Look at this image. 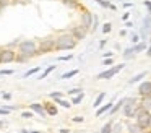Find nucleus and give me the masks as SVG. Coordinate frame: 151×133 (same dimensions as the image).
Wrapping results in <instances>:
<instances>
[{
  "instance_id": "nucleus-14",
  "label": "nucleus",
  "mask_w": 151,
  "mask_h": 133,
  "mask_svg": "<svg viewBox=\"0 0 151 133\" xmlns=\"http://www.w3.org/2000/svg\"><path fill=\"white\" fill-rule=\"evenodd\" d=\"M140 107L143 110H146V112H150V109H151V96H143V101H141Z\"/></svg>"
},
{
  "instance_id": "nucleus-3",
  "label": "nucleus",
  "mask_w": 151,
  "mask_h": 133,
  "mask_svg": "<svg viewBox=\"0 0 151 133\" xmlns=\"http://www.w3.org/2000/svg\"><path fill=\"white\" fill-rule=\"evenodd\" d=\"M138 110H140V104H137V101H135L133 97H130V99L125 101V104H124V114H125V117H128V119L137 117Z\"/></svg>"
},
{
  "instance_id": "nucleus-25",
  "label": "nucleus",
  "mask_w": 151,
  "mask_h": 133,
  "mask_svg": "<svg viewBox=\"0 0 151 133\" xmlns=\"http://www.w3.org/2000/svg\"><path fill=\"white\" fill-rule=\"evenodd\" d=\"M101 133H112V122H107L101 128Z\"/></svg>"
},
{
  "instance_id": "nucleus-33",
  "label": "nucleus",
  "mask_w": 151,
  "mask_h": 133,
  "mask_svg": "<svg viewBox=\"0 0 151 133\" xmlns=\"http://www.w3.org/2000/svg\"><path fill=\"white\" fill-rule=\"evenodd\" d=\"M72 58H73V55H60L57 60L59 62H68V60H72Z\"/></svg>"
},
{
  "instance_id": "nucleus-52",
  "label": "nucleus",
  "mask_w": 151,
  "mask_h": 133,
  "mask_svg": "<svg viewBox=\"0 0 151 133\" xmlns=\"http://www.w3.org/2000/svg\"><path fill=\"white\" fill-rule=\"evenodd\" d=\"M41 2H44V0H41Z\"/></svg>"
},
{
  "instance_id": "nucleus-46",
  "label": "nucleus",
  "mask_w": 151,
  "mask_h": 133,
  "mask_svg": "<svg viewBox=\"0 0 151 133\" xmlns=\"http://www.w3.org/2000/svg\"><path fill=\"white\" fill-rule=\"evenodd\" d=\"M109 8H111V10H114V12H115V10H117V6H115L114 3H111V6H109Z\"/></svg>"
},
{
  "instance_id": "nucleus-48",
  "label": "nucleus",
  "mask_w": 151,
  "mask_h": 133,
  "mask_svg": "<svg viewBox=\"0 0 151 133\" xmlns=\"http://www.w3.org/2000/svg\"><path fill=\"white\" fill-rule=\"evenodd\" d=\"M21 133H29V132H28V130H24V128H23V130H21Z\"/></svg>"
},
{
  "instance_id": "nucleus-13",
  "label": "nucleus",
  "mask_w": 151,
  "mask_h": 133,
  "mask_svg": "<svg viewBox=\"0 0 151 133\" xmlns=\"http://www.w3.org/2000/svg\"><path fill=\"white\" fill-rule=\"evenodd\" d=\"M60 2H62L65 6L72 8V10H76V8L81 6V2H80V0H60Z\"/></svg>"
},
{
  "instance_id": "nucleus-28",
  "label": "nucleus",
  "mask_w": 151,
  "mask_h": 133,
  "mask_svg": "<svg viewBox=\"0 0 151 133\" xmlns=\"http://www.w3.org/2000/svg\"><path fill=\"white\" fill-rule=\"evenodd\" d=\"M96 3H98V5H101L102 8H109V6H111V2H109V0H94Z\"/></svg>"
},
{
  "instance_id": "nucleus-10",
  "label": "nucleus",
  "mask_w": 151,
  "mask_h": 133,
  "mask_svg": "<svg viewBox=\"0 0 151 133\" xmlns=\"http://www.w3.org/2000/svg\"><path fill=\"white\" fill-rule=\"evenodd\" d=\"M138 93L141 96H151V81H143L138 88Z\"/></svg>"
},
{
  "instance_id": "nucleus-43",
  "label": "nucleus",
  "mask_w": 151,
  "mask_h": 133,
  "mask_svg": "<svg viewBox=\"0 0 151 133\" xmlns=\"http://www.w3.org/2000/svg\"><path fill=\"white\" fill-rule=\"evenodd\" d=\"M104 57L106 58H111L112 57V52H104Z\"/></svg>"
},
{
  "instance_id": "nucleus-36",
  "label": "nucleus",
  "mask_w": 151,
  "mask_h": 133,
  "mask_svg": "<svg viewBox=\"0 0 151 133\" xmlns=\"http://www.w3.org/2000/svg\"><path fill=\"white\" fill-rule=\"evenodd\" d=\"M140 41H141V39H140V36H138V34H133V36H132V42H133V44H138Z\"/></svg>"
},
{
  "instance_id": "nucleus-9",
  "label": "nucleus",
  "mask_w": 151,
  "mask_h": 133,
  "mask_svg": "<svg viewBox=\"0 0 151 133\" xmlns=\"http://www.w3.org/2000/svg\"><path fill=\"white\" fill-rule=\"evenodd\" d=\"M88 29L86 28H83L81 24H78V26H73L72 28V31H70V34L73 36V37L76 39V41H81V39H85L86 37V34H88Z\"/></svg>"
},
{
  "instance_id": "nucleus-26",
  "label": "nucleus",
  "mask_w": 151,
  "mask_h": 133,
  "mask_svg": "<svg viewBox=\"0 0 151 133\" xmlns=\"http://www.w3.org/2000/svg\"><path fill=\"white\" fill-rule=\"evenodd\" d=\"M49 96H50V99L55 101V99H60V97H63V93H62V91H54V93L49 94Z\"/></svg>"
},
{
  "instance_id": "nucleus-22",
  "label": "nucleus",
  "mask_w": 151,
  "mask_h": 133,
  "mask_svg": "<svg viewBox=\"0 0 151 133\" xmlns=\"http://www.w3.org/2000/svg\"><path fill=\"white\" fill-rule=\"evenodd\" d=\"M75 75H78V68L76 70H70V71H67V73H62V80H68V78H72V76H75Z\"/></svg>"
},
{
  "instance_id": "nucleus-32",
  "label": "nucleus",
  "mask_w": 151,
  "mask_h": 133,
  "mask_svg": "<svg viewBox=\"0 0 151 133\" xmlns=\"http://www.w3.org/2000/svg\"><path fill=\"white\" fill-rule=\"evenodd\" d=\"M67 93H68L70 96H75V94H80V93H83V89H81V88H73V89L67 91Z\"/></svg>"
},
{
  "instance_id": "nucleus-8",
  "label": "nucleus",
  "mask_w": 151,
  "mask_h": 133,
  "mask_svg": "<svg viewBox=\"0 0 151 133\" xmlns=\"http://www.w3.org/2000/svg\"><path fill=\"white\" fill-rule=\"evenodd\" d=\"M124 67H125V65H124V63H120V65H117V67L109 68V70H106V71H102V73H99V75H98V80H109V78L115 76V75H117L120 70H124Z\"/></svg>"
},
{
  "instance_id": "nucleus-49",
  "label": "nucleus",
  "mask_w": 151,
  "mask_h": 133,
  "mask_svg": "<svg viewBox=\"0 0 151 133\" xmlns=\"http://www.w3.org/2000/svg\"><path fill=\"white\" fill-rule=\"evenodd\" d=\"M29 133H41V132H37V130H33V132H29Z\"/></svg>"
},
{
  "instance_id": "nucleus-39",
  "label": "nucleus",
  "mask_w": 151,
  "mask_h": 133,
  "mask_svg": "<svg viewBox=\"0 0 151 133\" xmlns=\"http://www.w3.org/2000/svg\"><path fill=\"white\" fill-rule=\"evenodd\" d=\"M102 65H106V67H109V65H112V58H106V60L102 62Z\"/></svg>"
},
{
  "instance_id": "nucleus-19",
  "label": "nucleus",
  "mask_w": 151,
  "mask_h": 133,
  "mask_svg": "<svg viewBox=\"0 0 151 133\" xmlns=\"http://www.w3.org/2000/svg\"><path fill=\"white\" fill-rule=\"evenodd\" d=\"M132 49H133V52H135V54H137V52H143L145 49H146V42H145V41H141V42H138V44H135Z\"/></svg>"
},
{
  "instance_id": "nucleus-24",
  "label": "nucleus",
  "mask_w": 151,
  "mask_h": 133,
  "mask_svg": "<svg viewBox=\"0 0 151 133\" xmlns=\"http://www.w3.org/2000/svg\"><path fill=\"white\" fill-rule=\"evenodd\" d=\"M104 97H106V93H99L93 106H94V107H99V106H101V102H102V101H104Z\"/></svg>"
},
{
  "instance_id": "nucleus-47",
  "label": "nucleus",
  "mask_w": 151,
  "mask_h": 133,
  "mask_svg": "<svg viewBox=\"0 0 151 133\" xmlns=\"http://www.w3.org/2000/svg\"><path fill=\"white\" fill-rule=\"evenodd\" d=\"M4 125H5V123L2 122V120H0V128H4Z\"/></svg>"
},
{
  "instance_id": "nucleus-16",
  "label": "nucleus",
  "mask_w": 151,
  "mask_h": 133,
  "mask_svg": "<svg viewBox=\"0 0 151 133\" xmlns=\"http://www.w3.org/2000/svg\"><path fill=\"white\" fill-rule=\"evenodd\" d=\"M145 76H146V71H141V73L135 75L133 78H130V80H128V84H133V83H138V81H141V78H145Z\"/></svg>"
},
{
  "instance_id": "nucleus-1",
  "label": "nucleus",
  "mask_w": 151,
  "mask_h": 133,
  "mask_svg": "<svg viewBox=\"0 0 151 133\" xmlns=\"http://www.w3.org/2000/svg\"><path fill=\"white\" fill-rule=\"evenodd\" d=\"M76 42L78 41L70 32H63L55 37V49L57 50H72V49H75Z\"/></svg>"
},
{
  "instance_id": "nucleus-27",
  "label": "nucleus",
  "mask_w": 151,
  "mask_h": 133,
  "mask_svg": "<svg viewBox=\"0 0 151 133\" xmlns=\"http://www.w3.org/2000/svg\"><path fill=\"white\" fill-rule=\"evenodd\" d=\"M83 97H85V94H83V93H80V94H76V96H75V97H73V101H72V104H75V106H76V104H80V102H81V101H83Z\"/></svg>"
},
{
  "instance_id": "nucleus-15",
  "label": "nucleus",
  "mask_w": 151,
  "mask_h": 133,
  "mask_svg": "<svg viewBox=\"0 0 151 133\" xmlns=\"http://www.w3.org/2000/svg\"><path fill=\"white\" fill-rule=\"evenodd\" d=\"M112 106H114V102H107L106 106H102V107H99L98 110H96V117H101L102 114H106V112H109V110L112 109Z\"/></svg>"
},
{
  "instance_id": "nucleus-29",
  "label": "nucleus",
  "mask_w": 151,
  "mask_h": 133,
  "mask_svg": "<svg viewBox=\"0 0 151 133\" xmlns=\"http://www.w3.org/2000/svg\"><path fill=\"white\" fill-rule=\"evenodd\" d=\"M111 31H112V24L111 23H104V24H102V32H104V34H109Z\"/></svg>"
},
{
  "instance_id": "nucleus-5",
  "label": "nucleus",
  "mask_w": 151,
  "mask_h": 133,
  "mask_svg": "<svg viewBox=\"0 0 151 133\" xmlns=\"http://www.w3.org/2000/svg\"><path fill=\"white\" fill-rule=\"evenodd\" d=\"M150 112H146V110H143L140 107V110H138L137 114V125L140 127L141 130H146L148 127H150Z\"/></svg>"
},
{
  "instance_id": "nucleus-23",
  "label": "nucleus",
  "mask_w": 151,
  "mask_h": 133,
  "mask_svg": "<svg viewBox=\"0 0 151 133\" xmlns=\"http://www.w3.org/2000/svg\"><path fill=\"white\" fill-rule=\"evenodd\" d=\"M39 70H41V67H34V68H31V70H28L26 73L23 75V78H29V76H33V75L39 73Z\"/></svg>"
},
{
  "instance_id": "nucleus-11",
  "label": "nucleus",
  "mask_w": 151,
  "mask_h": 133,
  "mask_svg": "<svg viewBox=\"0 0 151 133\" xmlns=\"http://www.w3.org/2000/svg\"><path fill=\"white\" fill-rule=\"evenodd\" d=\"M29 109L33 110V112L39 114L41 117H46V115H47L46 110H44V106H42L41 102H33V104H29Z\"/></svg>"
},
{
  "instance_id": "nucleus-51",
  "label": "nucleus",
  "mask_w": 151,
  "mask_h": 133,
  "mask_svg": "<svg viewBox=\"0 0 151 133\" xmlns=\"http://www.w3.org/2000/svg\"><path fill=\"white\" fill-rule=\"evenodd\" d=\"M150 45H151V39H150Z\"/></svg>"
},
{
  "instance_id": "nucleus-31",
  "label": "nucleus",
  "mask_w": 151,
  "mask_h": 133,
  "mask_svg": "<svg viewBox=\"0 0 151 133\" xmlns=\"http://www.w3.org/2000/svg\"><path fill=\"white\" fill-rule=\"evenodd\" d=\"M112 133H122V123H115V125H112Z\"/></svg>"
},
{
  "instance_id": "nucleus-6",
  "label": "nucleus",
  "mask_w": 151,
  "mask_h": 133,
  "mask_svg": "<svg viewBox=\"0 0 151 133\" xmlns=\"http://www.w3.org/2000/svg\"><path fill=\"white\" fill-rule=\"evenodd\" d=\"M93 19H94V15H93L89 10H81V15H80V24L83 26V28H86L89 31L93 26Z\"/></svg>"
},
{
  "instance_id": "nucleus-20",
  "label": "nucleus",
  "mask_w": 151,
  "mask_h": 133,
  "mask_svg": "<svg viewBox=\"0 0 151 133\" xmlns=\"http://www.w3.org/2000/svg\"><path fill=\"white\" fill-rule=\"evenodd\" d=\"M55 70V65H50V67H47L46 70L42 71V73L39 75V78H37V80H44V78H47V75H50V71H54Z\"/></svg>"
},
{
  "instance_id": "nucleus-12",
  "label": "nucleus",
  "mask_w": 151,
  "mask_h": 133,
  "mask_svg": "<svg viewBox=\"0 0 151 133\" xmlns=\"http://www.w3.org/2000/svg\"><path fill=\"white\" fill-rule=\"evenodd\" d=\"M44 106V110H46V114L47 115H50V117H55L57 115V106L55 104H52V102H46V104H42Z\"/></svg>"
},
{
  "instance_id": "nucleus-37",
  "label": "nucleus",
  "mask_w": 151,
  "mask_h": 133,
  "mask_svg": "<svg viewBox=\"0 0 151 133\" xmlns=\"http://www.w3.org/2000/svg\"><path fill=\"white\" fill-rule=\"evenodd\" d=\"M21 117H23V119H31V117H33V112H23Z\"/></svg>"
},
{
  "instance_id": "nucleus-21",
  "label": "nucleus",
  "mask_w": 151,
  "mask_h": 133,
  "mask_svg": "<svg viewBox=\"0 0 151 133\" xmlns=\"http://www.w3.org/2000/svg\"><path fill=\"white\" fill-rule=\"evenodd\" d=\"M55 104H59V106L65 107V109H70V107H72V102H68V101H65L63 97H60V99H55Z\"/></svg>"
},
{
  "instance_id": "nucleus-50",
  "label": "nucleus",
  "mask_w": 151,
  "mask_h": 133,
  "mask_svg": "<svg viewBox=\"0 0 151 133\" xmlns=\"http://www.w3.org/2000/svg\"><path fill=\"white\" fill-rule=\"evenodd\" d=\"M150 127H151V117H150Z\"/></svg>"
},
{
  "instance_id": "nucleus-17",
  "label": "nucleus",
  "mask_w": 151,
  "mask_h": 133,
  "mask_svg": "<svg viewBox=\"0 0 151 133\" xmlns=\"http://www.w3.org/2000/svg\"><path fill=\"white\" fill-rule=\"evenodd\" d=\"M125 101H127V97H124V99H120V101H119L117 104H115V106H112V109L109 110V114H115V112H117L119 109H120V107H124Z\"/></svg>"
},
{
  "instance_id": "nucleus-4",
  "label": "nucleus",
  "mask_w": 151,
  "mask_h": 133,
  "mask_svg": "<svg viewBox=\"0 0 151 133\" xmlns=\"http://www.w3.org/2000/svg\"><path fill=\"white\" fill-rule=\"evenodd\" d=\"M55 49V37H44L37 42V54H47Z\"/></svg>"
},
{
  "instance_id": "nucleus-30",
  "label": "nucleus",
  "mask_w": 151,
  "mask_h": 133,
  "mask_svg": "<svg viewBox=\"0 0 151 133\" xmlns=\"http://www.w3.org/2000/svg\"><path fill=\"white\" fill-rule=\"evenodd\" d=\"M133 55H135V52H133V49H132V47L125 49V52H124V57L125 58H132Z\"/></svg>"
},
{
  "instance_id": "nucleus-35",
  "label": "nucleus",
  "mask_w": 151,
  "mask_h": 133,
  "mask_svg": "<svg viewBox=\"0 0 151 133\" xmlns=\"http://www.w3.org/2000/svg\"><path fill=\"white\" fill-rule=\"evenodd\" d=\"M7 75H13V70H0V76H7Z\"/></svg>"
},
{
  "instance_id": "nucleus-18",
  "label": "nucleus",
  "mask_w": 151,
  "mask_h": 133,
  "mask_svg": "<svg viewBox=\"0 0 151 133\" xmlns=\"http://www.w3.org/2000/svg\"><path fill=\"white\" fill-rule=\"evenodd\" d=\"M127 130H128V133H141V132H143V130H141L137 123H128Z\"/></svg>"
},
{
  "instance_id": "nucleus-38",
  "label": "nucleus",
  "mask_w": 151,
  "mask_h": 133,
  "mask_svg": "<svg viewBox=\"0 0 151 133\" xmlns=\"http://www.w3.org/2000/svg\"><path fill=\"white\" fill-rule=\"evenodd\" d=\"M8 112H10V110L4 109V107H0V115H8Z\"/></svg>"
},
{
  "instance_id": "nucleus-7",
  "label": "nucleus",
  "mask_w": 151,
  "mask_h": 133,
  "mask_svg": "<svg viewBox=\"0 0 151 133\" xmlns=\"http://www.w3.org/2000/svg\"><path fill=\"white\" fill-rule=\"evenodd\" d=\"M15 57H17V52L12 47L0 49V63H10L15 60Z\"/></svg>"
},
{
  "instance_id": "nucleus-44",
  "label": "nucleus",
  "mask_w": 151,
  "mask_h": 133,
  "mask_svg": "<svg viewBox=\"0 0 151 133\" xmlns=\"http://www.w3.org/2000/svg\"><path fill=\"white\" fill-rule=\"evenodd\" d=\"M10 97H12L10 93H5V94H4V99H10Z\"/></svg>"
},
{
  "instance_id": "nucleus-41",
  "label": "nucleus",
  "mask_w": 151,
  "mask_h": 133,
  "mask_svg": "<svg viewBox=\"0 0 151 133\" xmlns=\"http://www.w3.org/2000/svg\"><path fill=\"white\" fill-rule=\"evenodd\" d=\"M73 122H83V117H73Z\"/></svg>"
},
{
  "instance_id": "nucleus-34",
  "label": "nucleus",
  "mask_w": 151,
  "mask_h": 133,
  "mask_svg": "<svg viewBox=\"0 0 151 133\" xmlns=\"http://www.w3.org/2000/svg\"><path fill=\"white\" fill-rule=\"evenodd\" d=\"M143 5L146 6V10H148V15H151V0H145V2H143Z\"/></svg>"
},
{
  "instance_id": "nucleus-40",
  "label": "nucleus",
  "mask_w": 151,
  "mask_h": 133,
  "mask_svg": "<svg viewBox=\"0 0 151 133\" xmlns=\"http://www.w3.org/2000/svg\"><path fill=\"white\" fill-rule=\"evenodd\" d=\"M128 18H130V13H128V12H127V13H124V15H122V19H124V21H127Z\"/></svg>"
},
{
  "instance_id": "nucleus-2",
  "label": "nucleus",
  "mask_w": 151,
  "mask_h": 133,
  "mask_svg": "<svg viewBox=\"0 0 151 133\" xmlns=\"http://www.w3.org/2000/svg\"><path fill=\"white\" fill-rule=\"evenodd\" d=\"M18 47H20V54L26 55L28 58H33L34 55H37V44L34 41H31V39L20 41Z\"/></svg>"
},
{
  "instance_id": "nucleus-45",
  "label": "nucleus",
  "mask_w": 151,
  "mask_h": 133,
  "mask_svg": "<svg viewBox=\"0 0 151 133\" xmlns=\"http://www.w3.org/2000/svg\"><path fill=\"white\" fill-rule=\"evenodd\" d=\"M146 55H148V57H151V45L146 49Z\"/></svg>"
},
{
  "instance_id": "nucleus-42",
  "label": "nucleus",
  "mask_w": 151,
  "mask_h": 133,
  "mask_svg": "<svg viewBox=\"0 0 151 133\" xmlns=\"http://www.w3.org/2000/svg\"><path fill=\"white\" fill-rule=\"evenodd\" d=\"M132 5H133V3H132V2H125V3H124V6H125V8H130Z\"/></svg>"
}]
</instances>
